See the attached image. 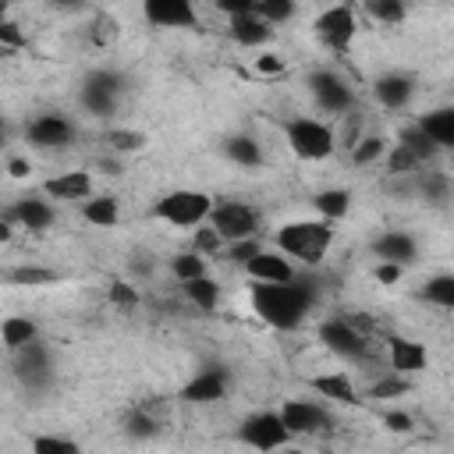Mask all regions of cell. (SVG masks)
Returning a JSON list of instances; mask_svg holds the SVG:
<instances>
[{
	"label": "cell",
	"instance_id": "1",
	"mask_svg": "<svg viewBox=\"0 0 454 454\" xmlns=\"http://www.w3.org/2000/svg\"><path fill=\"white\" fill-rule=\"evenodd\" d=\"M316 305V287L301 277L284 280V284H270V280H255L252 284V309L259 319H266L277 330H298L305 323V316Z\"/></svg>",
	"mask_w": 454,
	"mask_h": 454
},
{
	"label": "cell",
	"instance_id": "2",
	"mask_svg": "<svg viewBox=\"0 0 454 454\" xmlns=\"http://www.w3.org/2000/svg\"><path fill=\"white\" fill-rule=\"evenodd\" d=\"M273 245L305 266H319L333 245V220H291L273 234Z\"/></svg>",
	"mask_w": 454,
	"mask_h": 454
},
{
	"label": "cell",
	"instance_id": "3",
	"mask_svg": "<svg viewBox=\"0 0 454 454\" xmlns=\"http://www.w3.org/2000/svg\"><path fill=\"white\" fill-rule=\"evenodd\" d=\"M156 220L170 223V227H199L209 220L213 213V199L206 192H195V188H174L167 195H160L149 209Z\"/></svg>",
	"mask_w": 454,
	"mask_h": 454
},
{
	"label": "cell",
	"instance_id": "4",
	"mask_svg": "<svg viewBox=\"0 0 454 454\" xmlns=\"http://www.w3.org/2000/svg\"><path fill=\"white\" fill-rule=\"evenodd\" d=\"M284 138L298 160H326L337 149V135L326 121L316 117H291L284 124Z\"/></svg>",
	"mask_w": 454,
	"mask_h": 454
},
{
	"label": "cell",
	"instance_id": "5",
	"mask_svg": "<svg viewBox=\"0 0 454 454\" xmlns=\"http://www.w3.org/2000/svg\"><path fill=\"white\" fill-rule=\"evenodd\" d=\"M316 337H319V344H323L326 351H333V355H340V358H348V362H362V358L369 355V337H365L351 319H344V316H326V319L319 323Z\"/></svg>",
	"mask_w": 454,
	"mask_h": 454
},
{
	"label": "cell",
	"instance_id": "6",
	"mask_svg": "<svg viewBox=\"0 0 454 454\" xmlns=\"http://www.w3.org/2000/svg\"><path fill=\"white\" fill-rule=\"evenodd\" d=\"M209 223L223 234V241H241V238H255L259 234V209L241 202V199H223V202H213V213H209Z\"/></svg>",
	"mask_w": 454,
	"mask_h": 454
},
{
	"label": "cell",
	"instance_id": "7",
	"mask_svg": "<svg viewBox=\"0 0 454 454\" xmlns=\"http://www.w3.org/2000/svg\"><path fill=\"white\" fill-rule=\"evenodd\" d=\"M312 32H316V39H319L326 50L344 53V50L355 43L358 18H355V11H351L348 4H330L326 11H319V14H316Z\"/></svg>",
	"mask_w": 454,
	"mask_h": 454
},
{
	"label": "cell",
	"instance_id": "8",
	"mask_svg": "<svg viewBox=\"0 0 454 454\" xmlns=\"http://www.w3.org/2000/svg\"><path fill=\"white\" fill-rule=\"evenodd\" d=\"M241 443L255 447V450H277V447H287L294 440V433L287 429V422L280 419V411H252L241 429H238Z\"/></svg>",
	"mask_w": 454,
	"mask_h": 454
},
{
	"label": "cell",
	"instance_id": "9",
	"mask_svg": "<svg viewBox=\"0 0 454 454\" xmlns=\"http://www.w3.org/2000/svg\"><path fill=\"white\" fill-rule=\"evenodd\" d=\"M121 74L117 71H89L82 78V106L92 114V117H110L117 110V96H121Z\"/></svg>",
	"mask_w": 454,
	"mask_h": 454
},
{
	"label": "cell",
	"instance_id": "10",
	"mask_svg": "<svg viewBox=\"0 0 454 454\" xmlns=\"http://www.w3.org/2000/svg\"><path fill=\"white\" fill-rule=\"evenodd\" d=\"M309 92H312V99H316V106L319 110H326V114H348L351 106H355V92H351V85L337 74V71H312L309 74Z\"/></svg>",
	"mask_w": 454,
	"mask_h": 454
},
{
	"label": "cell",
	"instance_id": "11",
	"mask_svg": "<svg viewBox=\"0 0 454 454\" xmlns=\"http://www.w3.org/2000/svg\"><path fill=\"white\" fill-rule=\"evenodd\" d=\"M280 419L287 422V429L294 436H316V433H330L333 429V415L319 401H284L280 404Z\"/></svg>",
	"mask_w": 454,
	"mask_h": 454
},
{
	"label": "cell",
	"instance_id": "12",
	"mask_svg": "<svg viewBox=\"0 0 454 454\" xmlns=\"http://www.w3.org/2000/svg\"><path fill=\"white\" fill-rule=\"evenodd\" d=\"M25 138L35 149H67L74 142V124L64 114H35L25 128Z\"/></svg>",
	"mask_w": 454,
	"mask_h": 454
},
{
	"label": "cell",
	"instance_id": "13",
	"mask_svg": "<svg viewBox=\"0 0 454 454\" xmlns=\"http://www.w3.org/2000/svg\"><path fill=\"white\" fill-rule=\"evenodd\" d=\"M227 387H231V372L223 365H206V369H199L181 387V401H188V404H213V401H220L227 394Z\"/></svg>",
	"mask_w": 454,
	"mask_h": 454
},
{
	"label": "cell",
	"instance_id": "14",
	"mask_svg": "<svg viewBox=\"0 0 454 454\" xmlns=\"http://www.w3.org/2000/svg\"><path fill=\"white\" fill-rule=\"evenodd\" d=\"M142 14L156 28H195V0H142Z\"/></svg>",
	"mask_w": 454,
	"mask_h": 454
},
{
	"label": "cell",
	"instance_id": "15",
	"mask_svg": "<svg viewBox=\"0 0 454 454\" xmlns=\"http://www.w3.org/2000/svg\"><path fill=\"white\" fill-rule=\"evenodd\" d=\"M372 96L387 110H404L411 103V96H415V78L404 74V71H387V74H380L372 82Z\"/></svg>",
	"mask_w": 454,
	"mask_h": 454
},
{
	"label": "cell",
	"instance_id": "16",
	"mask_svg": "<svg viewBox=\"0 0 454 454\" xmlns=\"http://www.w3.org/2000/svg\"><path fill=\"white\" fill-rule=\"evenodd\" d=\"M245 273L252 280H270V284H284V280H294V266H291V255H284L280 248H262L259 255H252L245 262Z\"/></svg>",
	"mask_w": 454,
	"mask_h": 454
},
{
	"label": "cell",
	"instance_id": "17",
	"mask_svg": "<svg viewBox=\"0 0 454 454\" xmlns=\"http://www.w3.org/2000/svg\"><path fill=\"white\" fill-rule=\"evenodd\" d=\"M43 195L46 199H60V202H78L92 195V174L89 170H64L50 181H43Z\"/></svg>",
	"mask_w": 454,
	"mask_h": 454
},
{
	"label": "cell",
	"instance_id": "18",
	"mask_svg": "<svg viewBox=\"0 0 454 454\" xmlns=\"http://www.w3.org/2000/svg\"><path fill=\"white\" fill-rule=\"evenodd\" d=\"M387 355H390V369H394V372H404V376L422 372L426 362H429L426 344H419V340H411V337H390V340H387Z\"/></svg>",
	"mask_w": 454,
	"mask_h": 454
},
{
	"label": "cell",
	"instance_id": "19",
	"mask_svg": "<svg viewBox=\"0 0 454 454\" xmlns=\"http://www.w3.org/2000/svg\"><path fill=\"white\" fill-rule=\"evenodd\" d=\"M53 206L46 202V199H39V195H25V199H18L11 209H7V220L11 223H21V227H28V231H46L50 223H53Z\"/></svg>",
	"mask_w": 454,
	"mask_h": 454
},
{
	"label": "cell",
	"instance_id": "20",
	"mask_svg": "<svg viewBox=\"0 0 454 454\" xmlns=\"http://www.w3.org/2000/svg\"><path fill=\"white\" fill-rule=\"evenodd\" d=\"M231 39H234L238 46L255 50V46H266V43L273 39V25H270L266 18H259L255 11L234 14V18H231Z\"/></svg>",
	"mask_w": 454,
	"mask_h": 454
},
{
	"label": "cell",
	"instance_id": "21",
	"mask_svg": "<svg viewBox=\"0 0 454 454\" xmlns=\"http://www.w3.org/2000/svg\"><path fill=\"white\" fill-rule=\"evenodd\" d=\"M372 255H376V259H390V262L408 266V262H415L419 245H415V238L404 234V231H387V234H380V238L372 241Z\"/></svg>",
	"mask_w": 454,
	"mask_h": 454
},
{
	"label": "cell",
	"instance_id": "22",
	"mask_svg": "<svg viewBox=\"0 0 454 454\" xmlns=\"http://www.w3.org/2000/svg\"><path fill=\"white\" fill-rule=\"evenodd\" d=\"M14 369L28 383H43L50 376V351H46V344L43 340H32L21 351H14Z\"/></svg>",
	"mask_w": 454,
	"mask_h": 454
},
{
	"label": "cell",
	"instance_id": "23",
	"mask_svg": "<svg viewBox=\"0 0 454 454\" xmlns=\"http://www.w3.org/2000/svg\"><path fill=\"white\" fill-rule=\"evenodd\" d=\"M309 387L319 394V397H326V401H337V404H358L362 397H358V390H355V383H351V376L348 372H323V376H312L309 380Z\"/></svg>",
	"mask_w": 454,
	"mask_h": 454
},
{
	"label": "cell",
	"instance_id": "24",
	"mask_svg": "<svg viewBox=\"0 0 454 454\" xmlns=\"http://www.w3.org/2000/svg\"><path fill=\"white\" fill-rule=\"evenodd\" d=\"M419 128H422L440 149H450V153H454V106L426 110V114L419 117Z\"/></svg>",
	"mask_w": 454,
	"mask_h": 454
},
{
	"label": "cell",
	"instance_id": "25",
	"mask_svg": "<svg viewBox=\"0 0 454 454\" xmlns=\"http://www.w3.org/2000/svg\"><path fill=\"white\" fill-rule=\"evenodd\" d=\"M312 206H316V213L323 220L337 223V220H344L351 213V192L348 188H323V192L312 195Z\"/></svg>",
	"mask_w": 454,
	"mask_h": 454
},
{
	"label": "cell",
	"instance_id": "26",
	"mask_svg": "<svg viewBox=\"0 0 454 454\" xmlns=\"http://www.w3.org/2000/svg\"><path fill=\"white\" fill-rule=\"evenodd\" d=\"M0 337H4V348L14 355V351H21L25 344L39 340V326H35L28 316H7L4 326H0Z\"/></svg>",
	"mask_w": 454,
	"mask_h": 454
},
{
	"label": "cell",
	"instance_id": "27",
	"mask_svg": "<svg viewBox=\"0 0 454 454\" xmlns=\"http://www.w3.org/2000/svg\"><path fill=\"white\" fill-rule=\"evenodd\" d=\"M223 153H227V160L238 163V167H248V170L262 167V145H259L252 135H231V138L223 142Z\"/></svg>",
	"mask_w": 454,
	"mask_h": 454
},
{
	"label": "cell",
	"instance_id": "28",
	"mask_svg": "<svg viewBox=\"0 0 454 454\" xmlns=\"http://www.w3.org/2000/svg\"><path fill=\"white\" fill-rule=\"evenodd\" d=\"M184 287V298L199 309V312H213L216 309V301H220V284L213 280V277H195V280H184L181 284Z\"/></svg>",
	"mask_w": 454,
	"mask_h": 454
},
{
	"label": "cell",
	"instance_id": "29",
	"mask_svg": "<svg viewBox=\"0 0 454 454\" xmlns=\"http://www.w3.org/2000/svg\"><path fill=\"white\" fill-rule=\"evenodd\" d=\"M82 216H85L92 227H117L121 206H117L114 195H92V199L82 206Z\"/></svg>",
	"mask_w": 454,
	"mask_h": 454
},
{
	"label": "cell",
	"instance_id": "30",
	"mask_svg": "<svg viewBox=\"0 0 454 454\" xmlns=\"http://www.w3.org/2000/svg\"><path fill=\"white\" fill-rule=\"evenodd\" d=\"M4 280L14 284V287H43V284H57L60 273L50 270V266H11L4 273Z\"/></svg>",
	"mask_w": 454,
	"mask_h": 454
},
{
	"label": "cell",
	"instance_id": "31",
	"mask_svg": "<svg viewBox=\"0 0 454 454\" xmlns=\"http://www.w3.org/2000/svg\"><path fill=\"white\" fill-rule=\"evenodd\" d=\"M419 298L429 301V305H436V309H454V273H436V277H429V280L422 284Z\"/></svg>",
	"mask_w": 454,
	"mask_h": 454
},
{
	"label": "cell",
	"instance_id": "32",
	"mask_svg": "<svg viewBox=\"0 0 454 454\" xmlns=\"http://www.w3.org/2000/svg\"><path fill=\"white\" fill-rule=\"evenodd\" d=\"M397 142H401V145H408V149L422 160V167H426V163H433V160H436V153H440V145H436V142L419 128V121H415V124H408V128H401Z\"/></svg>",
	"mask_w": 454,
	"mask_h": 454
},
{
	"label": "cell",
	"instance_id": "33",
	"mask_svg": "<svg viewBox=\"0 0 454 454\" xmlns=\"http://www.w3.org/2000/svg\"><path fill=\"white\" fill-rule=\"evenodd\" d=\"M170 273L184 284V280H195V277H202L206 273V255L199 252V248H188V252H177L174 259H170Z\"/></svg>",
	"mask_w": 454,
	"mask_h": 454
},
{
	"label": "cell",
	"instance_id": "34",
	"mask_svg": "<svg viewBox=\"0 0 454 454\" xmlns=\"http://www.w3.org/2000/svg\"><path fill=\"white\" fill-rule=\"evenodd\" d=\"M408 390H411L408 376H404V372H390V376H380L376 383H369L365 397H372V401H394V397H401V394H408Z\"/></svg>",
	"mask_w": 454,
	"mask_h": 454
},
{
	"label": "cell",
	"instance_id": "35",
	"mask_svg": "<svg viewBox=\"0 0 454 454\" xmlns=\"http://www.w3.org/2000/svg\"><path fill=\"white\" fill-rule=\"evenodd\" d=\"M380 156H387V138H383V135H362V138L351 145V163H355V167H369V163H376Z\"/></svg>",
	"mask_w": 454,
	"mask_h": 454
},
{
	"label": "cell",
	"instance_id": "36",
	"mask_svg": "<svg viewBox=\"0 0 454 454\" xmlns=\"http://www.w3.org/2000/svg\"><path fill=\"white\" fill-rule=\"evenodd\" d=\"M365 11L380 25H401L408 18V4L404 0H365Z\"/></svg>",
	"mask_w": 454,
	"mask_h": 454
},
{
	"label": "cell",
	"instance_id": "37",
	"mask_svg": "<svg viewBox=\"0 0 454 454\" xmlns=\"http://www.w3.org/2000/svg\"><path fill=\"white\" fill-rule=\"evenodd\" d=\"M419 167H422V160L408 149V145H401V142H394V149H387V170L394 174V177H404V174H419Z\"/></svg>",
	"mask_w": 454,
	"mask_h": 454
},
{
	"label": "cell",
	"instance_id": "38",
	"mask_svg": "<svg viewBox=\"0 0 454 454\" xmlns=\"http://www.w3.org/2000/svg\"><path fill=\"white\" fill-rule=\"evenodd\" d=\"M419 192L429 202H443L450 195V177L443 170H419Z\"/></svg>",
	"mask_w": 454,
	"mask_h": 454
},
{
	"label": "cell",
	"instance_id": "39",
	"mask_svg": "<svg viewBox=\"0 0 454 454\" xmlns=\"http://www.w3.org/2000/svg\"><path fill=\"white\" fill-rule=\"evenodd\" d=\"M192 245H195L202 255H216L227 241H223V234H220L213 223H199V227L192 231Z\"/></svg>",
	"mask_w": 454,
	"mask_h": 454
},
{
	"label": "cell",
	"instance_id": "40",
	"mask_svg": "<svg viewBox=\"0 0 454 454\" xmlns=\"http://www.w3.org/2000/svg\"><path fill=\"white\" fill-rule=\"evenodd\" d=\"M255 14L266 18L270 25H284L294 18V0H259L255 4Z\"/></svg>",
	"mask_w": 454,
	"mask_h": 454
},
{
	"label": "cell",
	"instance_id": "41",
	"mask_svg": "<svg viewBox=\"0 0 454 454\" xmlns=\"http://www.w3.org/2000/svg\"><path fill=\"white\" fill-rule=\"evenodd\" d=\"M106 142H110L114 153H138L145 145V135L142 131H131V128H114L106 135Z\"/></svg>",
	"mask_w": 454,
	"mask_h": 454
},
{
	"label": "cell",
	"instance_id": "42",
	"mask_svg": "<svg viewBox=\"0 0 454 454\" xmlns=\"http://www.w3.org/2000/svg\"><path fill=\"white\" fill-rule=\"evenodd\" d=\"M124 433L131 440H149V436H156V419L149 411H131L124 422Z\"/></svg>",
	"mask_w": 454,
	"mask_h": 454
},
{
	"label": "cell",
	"instance_id": "43",
	"mask_svg": "<svg viewBox=\"0 0 454 454\" xmlns=\"http://www.w3.org/2000/svg\"><path fill=\"white\" fill-rule=\"evenodd\" d=\"M32 454H78V443L67 436H35Z\"/></svg>",
	"mask_w": 454,
	"mask_h": 454
},
{
	"label": "cell",
	"instance_id": "44",
	"mask_svg": "<svg viewBox=\"0 0 454 454\" xmlns=\"http://www.w3.org/2000/svg\"><path fill=\"white\" fill-rule=\"evenodd\" d=\"M259 252H262L259 238H241V241H227V259H231V262H238L241 270H245V262H248L252 255H259Z\"/></svg>",
	"mask_w": 454,
	"mask_h": 454
},
{
	"label": "cell",
	"instance_id": "45",
	"mask_svg": "<svg viewBox=\"0 0 454 454\" xmlns=\"http://www.w3.org/2000/svg\"><path fill=\"white\" fill-rule=\"evenodd\" d=\"M0 46L11 53V50H21V46H28V39H25V32H21V25L18 21H11V18H4L0 21Z\"/></svg>",
	"mask_w": 454,
	"mask_h": 454
},
{
	"label": "cell",
	"instance_id": "46",
	"mask_svg": "<svg viewBox=\"0 0 454 454\" xmlns=\"http://www.w3.org/2000/svg\"><path fill=\"white\" fill-rule=\"evenodd\" d=\"M106 294H110V301L114 305H121V309H135L142 298H138V291L128 284V280H114L110 287H106Z\"/></svg>",
	"mask_w": 454,
	"mask_h": 454
},
{
	"label": "cell",
	"instance_id": "47",
	"mask_svg": "<svg viewBox=\"0 0 454 454\" xmlns=\"http://www.w3.org/2000/svg\"><path fill=\"white\" fill-rule=\"evenodd\" d=\"M121 35V25H117V18H110V14H99L96 18V32H92V39L96 43H110V39H117Z\"/></svg>",
	"mask_w": 454,
	"mask_h": 454
},
{
	"label": "cell",
	"instance_id": "48",
	"mask_svg": "<svg viewBox=\"0 0 454 454\" xmlns=\"http://www.w3.org/2000/svg\"><path fill=\"white\" fill-rule=\"evenodd\" d=\"M372 273H376L380 284H397L404 277V266L401 262H390V259H376V270Z\"/></svg>",
	"mask_w": 454,
	"mask_h": 454
},
{
	"label": "cell",
	"instance_id": "49",
	"mask_svg": "<svg viewBox=\"0 0 454 454\" xmlns=\"http://www.w3.org/2000/svg\"><path fill=\"white\" fill-rule=\"evenodd\" d=\"M383 422H387L390 433H411V429H415V419H411L408 411H387Z\"/></svg>",
	"mask_w": 454,
	"mask_h": 454
},
{
	"label": "cell",
	"instance_id": "50",
	"mask_svg": "<svg viewBox=\"0 0 454 454\" xmlns=\"http://www.w3.org/2000/svg\"><path fill=\"white\" fill-rule=\"evenodd\" d=\"M255 71H259V74H284V57H277V53H259V57H255Z\"/></svg>",
	"mask_w": 454,
	"mask_h": 454
},
{
	"label": "cell",
	"instance_id": "51",
	"mask_svg": "<svg viewBox=\"0 0 454 454\" xmlns=\"http://www.w3.org/2000/svg\"><path fill=\"white\" fill-rule=\"evenodd\" d=\"M213 4H216V11H223L227 18H234V14H248V11H255L259 0H213Z\"/></svg>",
	"mask_w": 454,
	"mask_h": 454
},
{
	"label": "cell",
	"instance_id": "52",
	"mask_svg": "<svg viewBox=\"0 0 454 454\" xmlns=\"http://www.w3.org/2000/svg\"><path fill=\"white\" fill-rule=\"evenodd\" d=\"M128 266H131V273H135V277H149L156 262H153V255H149V252H131Z\"/></svg>",
	"mask_w": 454,
	"mask_h": 454
},
{
	"label": "cell",
	"instance_id": "53",
	"mask_svg": "<svg viewBox=\"0 0 454 454\" xmlns=\"http://www.w3.org/2000/svg\"><path fill=\"white\" fill-rule=\"evenodd\" d=\"M7 174L21 181V177H28V174H32V163H28L25 156H11V160H7Z\"/></svg>",
	"mask_w": 454,
	"mask_h": 454
},
{
	"label": "cell",
	"instance_id": "54",
	"mask_svg": "<svg viewBox=\"0 0 454 454\" xmlns=\"http://www.w3.org/2000/svg\"><path fill=\"white\" fill-rule=\"evenodd\" d=\"M50 4H60V7H74V4H82V0H50Z\"/></svg>",
	"mask_w": 454,
	"mask_h": 454
}]
</instances>
